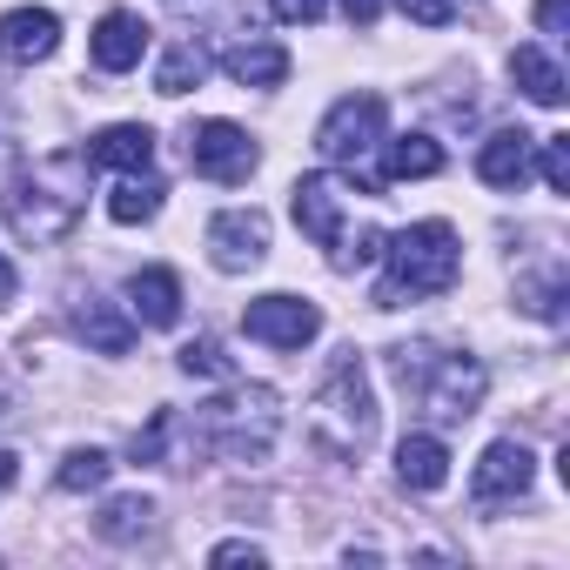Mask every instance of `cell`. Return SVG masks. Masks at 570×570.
<instances>
[{
  "instance_id": "cell-1",
  "label": "cell",
  "mask_w": 570,
  "mask_h": 570,
  "mask_svg": "<svg viewBox=\"0 0 570 570\" xmlns=\"http://www.w3.org/2000/svg\"><path fill=\"white\" fill-rule=\"evenodd\" d=\"M463 275V248L450 222H416L403 235H383V282H376V309H410L423 296H443Z\"/></svg>"
},
{
  "instance_id": "cell-2",
  "label": "cell",
  "mask_w": 570,
  "mask_h": 570,
  "mask_svg": "<svg viewBox=\"0 0 570 570\" xmlns=\"http://www.w3.org/2000/svg\"><path fill=\"white\" fill-rule=\"evenodd\" d=\"M309 430L336 450V456H363L370 436H376V390H370V370L356 350H343L330 363V376L316 383L309 396Z\"/></svg>"
},
{
  "instance_id": "cell-3",
  "label": "cell",
  "mask_w": 570,
  "mask_h": 570,
  "mask_svg": "<svg viewBox=\"0 0 570 570\" xmlns=\"http://www.w3.org/2000/svg\"><path fill=\"white\" fill-rule=\"evenodd\" d=\"M81 195H88V155H48L41 168L21 175L8 215L28 242H61L81 222Z\"/></svg>"
},
{
  "instance_id": "cell-4",
  "label": "cell",
  "mask_w": 570,
  "mask_h": 570,
  "mask_svg": "<svg viewBox=\"0 0 570 570\" xmlns=\"http://www.w3.org/2000/svg\"><path fill=\"white\" fill-rule=\"evenodd\" d=\"M202 430H208V443H215L222 456L262 463L268 443H275V430H282V403H275V390L248 383V390H235L228 403H208V410H202Z\"/></svg>"
},
{
  "instance_id": "cell-5",
  "label": "cell",
  "mask_w": 570,
  "mask_h": 570,
  "mask_svg": "<svg viewBox=\"0 0 570 570\" xmlns=\"http://www.w3.org/2000/svg\"><path fill=\"white\" fill-rule=\"evenodd\" d=\"M383 128H390L383 95H343V101L323 115V128H316V155H323V161H363V155L383 141Z\"/></svg>"
},
{
  "instance_id": "cell-6",
  "label": "cell",
  "mask_w": 570,
  "mask_h": 570,
  "mask_svg": "<svg viewBox=\"0 0 570 570\" xmlns=\"http://www.w3.org/2000/svg\"><path fill=\"white\" fill-rule=\"evenodd\" d=\"M242 330L248 343H268V350H309L323 336V309L303 296H255L242 309Z\"/></svg>"
},
{
  "instance_id": "cell-7",
  "label": "cell",
  "mask_w": 570,
  "mask_h": 570,
  "mask_svg": "<svg viewBox=\"0 0 570 570\" xmlns=\"http://www.w3.org/2000/svg\"><path fill=\"white\" fill-rule=\"evenodd\" d=\"M255 161H262V148L248 141V128H235V121H202L195 135H188V168L195 175H208V181H248L255 175Z\"/></svg>"
},
{
  "instance_id": "cell-8",
  "label": "cell",
  "mask_w": 570,
  "mask_h": 570,
  "mask_svg": "<svg viewBox=\"0 0 570 570\" xmlns=\"http://www.w3.org/2000/svg\"><path fill=\"white\" fill-rule=\"evenodd\" d=\"M268 255V215L262 208H222L215 222H208V262L222 268V275H242V268H255Z\"/></svg>"
},
{
  "instance_id": "cell-9",
  "label": "cell",
  "mask_w": 570,
  "mask_h": 570,
  "mask_svg": "<svg viewBox=\"0 0 570 570\" xmlns=\"http://www.w3.org/2000/svg\"><path fill=\"white\" fill-rule=\"evenodd\" d=\"M483 363H470V356H443L430 376H423V410L436 416V423H463V416H476V403H483Z\"/></svg>"
},
{
  "instance_id": "cell-10",
  "label": "cell",
  "mask_w": 570,
  "mask_h": 570,
  "mask_svg": "<svg viewBox=\"0 0 570 570\" xmlns=\"http://www.w3.org/2000/svg\"><path fill=\"white\" fill-rule=\"evenodd\" d=\"M530 476H537V456H530L517 436H503V443L483 450V463H476V476H470V497H476L483 510H497V503L530 497Z\"/></svg>"
},
{
  "instance_id": "cell-11",
  "label": "cell",
  "mask_w": 570,
  "mask_h": 570,
  "mask_svg": "<svg viewBox=\"0 0 570 570\" xmlns=\"http://www.w3.org/2000/svg\"><path fill=\"white\" fill-rule=\"evenodd\" d=\"M289 202H296V228L316 242V248H336L343 242V215H350V188L336 181V175H303L296 188H289Z\"/></svg>"
},
{
  "instance_id": "cell-12",
  "label": "cell",
  "mask_w": 570,
  "mask_h": 570,
  "mask_svg": "<svg viewBox=\"0 0 570 570\" xmlns=\"http://www.w3.org/2000/svg\"><path fill=\"white\" fill-rule=\"evenodd\" d=\"M55 48H61V14L55 8H14V14H0V61L35 68V61H55Z\"/></svg>"
},
{
  "instance_id": "cell-13",
  "label": "cell",
  "mask_w": 570,
  "mask_h": 570,
  "mask_svg": "<svg viewBox=\"0 0 570 570\" xmlns=\"http://www.w3.org/2000/svg\"><path fill=\"white\" fill-rule=\"evenodd\" d=\"M88 55H95V68L101 75H128V68H141V55H148V28L135 21V14H101L95 21V35H88Z\"/></svg>"
},
{
  "instance_id": "cell-14",
  "label": "cell",
  "mask_w": 570,
  "mask_h": 570,
  "mask_svg": "<svg viewBox=\"0 0 570 570\" xmlns=\"http://www.w3.org/2000/svg\"><path fill=\"white\" fill-rule=\"evenodd\" d=\"M88 168H121V175L155 168V128H141V121H115V128H101V135L88 141Z\"/></svg>"
},
{
  "instance_id": "cell-15",
  "label": "cell",
  "mask_w": 570,
  "mask_h": 570,
  "mask_svg": "<svg viewBox=\"0 0 570 570\" xmlns=\"http://www.w3.org/2000/svg\"><path fill=\"white\" fill-rule=\"evenodd\" d=\"M530 155H537V135H523V128H503V135H490V141L476 148V175H483L490 188H523V175H530Z\"/></svg>"
},
{
  "instance_id": "cell-16",
  "label": "cell",
  "mask_w": 570,
  "mask_h": 570,
  "mask_svg": "<svg viewBox=\"0 0 570 570\" xmlns=\"http://www.w3.org/2000/svg\"><path fill=\"white\" fill-rule=\"evenodd\" d=\"M128 309H135L148 330H175V323H181V282H175V268H141V275L128 282Z\"/></svg>"
},
{
  "instance_id": "cell-17",
  "label": "cell",
  "mask_w": 570,
  "mask_h": 570,
  "mask_svg": "<svg viewBox=\"0 0 570 570\" xmlns=\"http://www.w3.org/2000/svg\"><path fill=\"white\" fill-rule=\"evenodd\" d=\"M396 476L410 483V490H443L450 483V450H443V436H430V430H410L403 443H396Z\"/></svg>"
},
{
  "instance_id": "cell-18",
  "label": "cell",
  "mask_w": 570,
  "mask_h": 570,
  "mask_svg": "<svg viewBox=\"0 0 570 570\" xmlns=\"http://www.w3.org/2000/svg\"><path fill=\"white\" fill-rule=\"evenodd\" d=\"M222 68L242 88H282V81H289V48H282V41H235L222 55Z\"/></svg>"
},
{
  "instance_id": "cell-19",
  "label": "cell",
  "mask_w": 570,
  "mask_h": 570,
  "mask_svg": "<svg viewBox=\"0 0 570 570\" xmlns=\"http://www.w3.org/2000/svg\"><path fill=\"white\" fill-rule=\"evenodd\" d=\"M510 81H517L523 101H537V108H563V68H557L543 48H517V55H510Z\"/></svg>"
},
{
  "instance_id": "cell-20",
  "label": "cell",
  "mask_w": 570,
  "mask_h": 570,
  "mask_svg": "<svg viewBox=\"0 0 570 570\" xmlns=\"http://www.w3.org/2000/svg\"><path fill=\"white\" fill-rule=\"evenodd\" d=\"M383 175H390V181H430V175H443V141H430V135H396L390 155H383Z\"/></svg>"
},
{
  "instance_id": "cell-21",
  "label": "cell",
  "mask_w": 570,
  "mask_h": 570,
  "mask_svg": "<svg viewBox=\"0 0 570 570\" xmlns=\"http://www.w3.org/2000/svg\"><path fill=\"white\" fill-rule=\"evenodd\" d=\"M161 202H168V188L141 168V175H121L115 181V195H108V215L121 222V228H135V222H155L161 215Z\"/></svg>"
},
{
  "instance_id": "cell-22",
  "label": "cell",
  "mask_w": 570,
  "mask_h": 570,
  "mask_svg": "<svg viewBox=\"0 0 570 570\" xmlns=\"http://www.w3.org/2000/svg\"><path fill=\"white\" fill-rule=\"evenodd\" d=\"M75 330H81V343L101 350V356H128V343H135V323H128L115 303H88V309L75 316Z\"/></svg>"
},
{
  "instance_id": "cell-23",
  "label": "cell",
  "mask_w": 570,
  "mask_h": 570,
  "mask_svg": "<svg viewBox=\"0 0 570 570\" xmlns=\"http://www.w3.org/2000/svg\"><path fill=\"white\" fill-rule=\"evenodd\" d=\"M202 75H208V55H202L195 41H181V48H168V55H161L155 88H161V95H188V88H202Z\"/></svg>"
},
{
  "instance_id": "cell-24",
  "label": "cell",
  "mask_w": 570,
  "mask_h": 570,
  "mask_svg": "<svg viewBox=\"0 0 570 570\" xmlns=\"http://www.w3.org/2000/svg\"><path fill=\"white\" fill-rule=\"evenodd\" d=\"M148 517H155L148 497H115V503L95 517V530H101L108 543H135V537H148Z\"/></svg>"
},
{
  "instance_id": "cell-25",
  "label": "cell",
  "mask_w": 570,
  "mask_h": 570,
  "mask_svg": "<svg viewBox=\"0 0 570 570\" xmlns=\"http://www.w3.org/2000/svg\"><path fill=\"white\" fill-rule=\"evenodd\" d=\"M108 470H115V463H108V450H68L55 483H61L68 497H81V490H101V483H108Z\"/></svg>"
},
{
  "instance_id": "cell-26",
  "label": "cell",
  "mask_w": 570,
  "mask_h": 570,
  "mask_svg": "<svg viewBox=\"0 0 570 570\" xmlns=\"http://www.w3.org/2000/svg\"><path fill=\"white\" fill-rule=\"evenodd\" d=\"M330 262L343 268V275H356V268H370V262H383V228H343V242L330 248Z\"/></svg>"
},
{
  "instance_id": "cell-27",
  "label": "cell",
  "mask_w": 570,
  "mask_h": 570,
  "mask_svg": "<svg viewBox=\"0 0 570 570\" xmlns=\"http://www.w3.org/2000/svg\"><path fill=\"white\" fill-rule=\"evenodd\" d=\"M537 148H543V181H550V195H570V141L550 135V141H537Z\"/></svg>"
},
{
  "instance_id": "cell-28",
  "label": "cell",
  "mask_w": 570,
  "mask_h": 570,
  "mask_svg": "<svg viewBox=\"0 0 570 570\" xmlns=\"http://www.w3.org/2000/svg\"><path fill=\"white\" fill-rule=\"evenodd\" d=\"M181 370H188V376H228V356H222L215 343H188V350H181Z\"/></svg>"
},
{
  "instance_id": "cell-29",
  "label": "cell",
  "mask_w": 570,
  "mask_h": 570,
  "mask_svg": "<svg viewBox=\"0 0 570 570\" xmlns=\"http://www.w3.org/2000/svg\"><path fill=\"white\" fill-rule=\"evenodd\" d=\"M403 14H410L416 28H450V14H456V0H403Z\"/></svg>"
},
{
  "instance_id": "cell-30",
  "label": "cell",
  "mask_w": 570,
  "mask_h": 570,
  "mask_svg": "<svg viewBox=\"0 0 570 570\" xmlns=\"http://www.w3.org/2000/svg\"><path fill=\"white\" fill-rule=\"evenodd\" d=\"M268 8H275V21L309 28V21H323V8H330V0H268Z\"/></svg>"
},
{
  "instance_id": "cell-31",
  "label": "cell",
  "mask_w": 570,
  "mask_h": 570,
  "mask_svg": "<svg viewBox=\"0 0 570 570\" xmlns=\"http://www.w3.org/2000/svg\"><path fill=\"white\" fill-rule=\"evenodd\" d=\"M168 423H175V416L161 410V416H155V423L135 436V456H141V463H155V456H161V443H168Z\"/></svg>"
},
{
  "instance_id": "cell-32",
  "label": "cell",
  "mask_w": 570,
  "mask_h": 570,
  "mask_svg": "<svg viewBox=\"0 0 570 570\" xmlns=\"http://www.w3.org/2000/svg\"><path fill=\"white\" fill-rule=\"evenodd\" d=\"M383 8H390V0H343L350 28H376V21H383Z\"/></svg>"
},
{
  "instance_id": "cell-33",
  "label": "cell",
  "mask_w": 570,
  "mask_h": 570,
  "mask_svg": "<svg viewBox=\"0 0 570 570\" xmlns=\"http://www.w3.org/2000/svg\"><path fill=\"white\" fill-rule=\"evenodd\" d=\"M208 557H215V563H262V550H255V543H215Z\"/></svg>"
},
{
  "instance_id": "cell-34",
  "label": "cell",
  "mask_w": 570,
  "mask_h": 570,
  "mask_svg": "<svg viewBox=\"0 0 570 570\" xmlns=\"http://www.w3.org/2000/svg\"><path fill=\"white\" fill-rule=\"evenodd\" d=\"M563 8H570V0H537V28L543 35H563Z\"/></svg>"
},
{
  "instance_id": "cell-35",
  "label": "cell",
  "mask_w": 570,
  "mask_h": 570,
  "mask_svg": "<svg viewBox=\"0 0 570 570\" xmlns=\"http://www.w3.org/2000/svg\"><path fill=\"white\" fill-rule=\"evenodd\" d=\"M14 289H21V282H14V268H8V255H0V303H14Z\"/></svg>"
},
{
  "instance_id": "cell-36",
  "label": "cell",
  "mask_w": 570,
  "mask_h": 570,
  "mask_svg": "<svg viewBox=\"0 0 570 570\" xmlns=\"http://www.w3.org/2000/svg\"><path fill=\"white\" fill-rule=\"evenodd\" d=\"M8 483H14V456H8V450H0V490H8Z\"/></svg>"
}]
</instances>
